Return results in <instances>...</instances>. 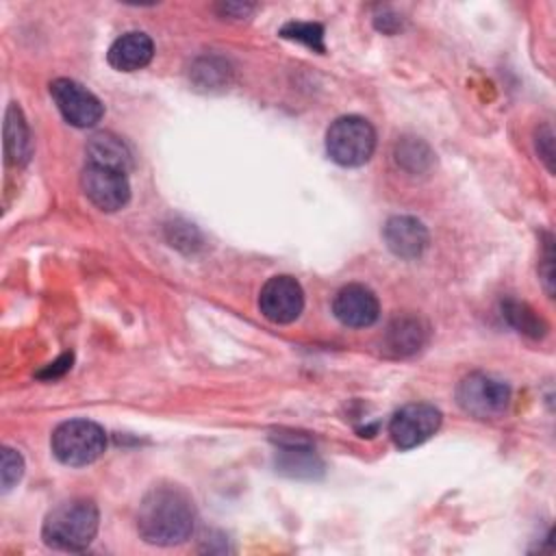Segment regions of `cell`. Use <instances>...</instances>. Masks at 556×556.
<instances>
[{"label":"cell","mask_w":556,"mask_h":556,"mask_svg":"<svg viewBox=\"0 0 556 556\" xmlns=\"http://www.w3.org/2000/svg\"><path fill=\"white\" fill-rule=\"evenodd\" d=\"M195 523V508L191 495L178 484L152 486L137 510L139 536L159 547L185 543Z\"/></svg>","instance_id":"cell-1"},{"label":"cell","mask_w":556,"mask_h":556,"mask_svg":"<svg viewBox=\"0 0 556 556\" xmlns=\"http://www.w3.org/2000/svg\"><path fill=\"white\" fill-rule=\"evenodd\" d=\"M100 513L91 500L74 497L56 504L43 519V543L54 549L80 552L91 545L98 534Z\"/></svg>","instance_id":"cell-2"},{"label":"cell","mask_w":556,"mask_h":556,"mask_svg":"<svg viewBox=\"0 0 556 556\" xmlns=\"http://www.w3.org/2000/svg\"><path fill=\"white\" fill-rule=\"evenodd\" d=\"M50 447L63 465L85 467L106 452V432L91 419H70L54 428Z\"/></svg>","instance_id":"cell-3"},{"label":"cell","mask_w":556,"mask_h":556,"mask_svg":"<svg viewBox=\"0 0 556 556\" xmlns=\"http://www.w3.org/2000/svg\"><path fill=\"white\" fill-rule=\"evenodd\" d=\"M376 150V130L361 115H343L326 130V152L343 167L365 165Z\"/></svg>","instance_id":"cell-4"},{"label":"cell","mask_w":556,"mask_h":556,"mask_svg":"<svg viewBox=\"0 0 556 556\" xmlns=\"http://www.w3.org/2000/svg\"><path fill=\"white\" fill-rule=\"evenodd\" d=\"M456 402L465 413L478 419H493L508 408L510 387L491 374L473 371L458 382Z\"/></svg>","instance_id":"cell-5"},{"label":"cell","mask_w":556,"mask_h":556,"mask_svg":"<svg viewBox=\"0 0 556 556\" xmlns=\"http://www.w3.org/2000/svg\"><path fill=\"white\" fill-rule=\"evenodd\" d=\"M50 96L63 119L76 128H91L104 115V106L98 96L72 78L52 80Z\"/></svg>","instance_id":"cell-6"},{"label":"cell","mask_w":556,"mask_h":556,"mask_svg":"<svg viewBox=\"0 0 556 556\" xmlns=\"http://www.w3.org/2000/svg\"><path fill=\"white\" fill-rule=\"evenodd\" d=\"M441 426V410L426 402H413L393 413L389 434L400 450H413L428 441Z\"/></svg>","instance_id":"cell-7"},{"label":"cell","mask_w":556,"mask_h":556,"mask_svg":"<svg viewBox=\"0 0 556 556\" xmlns=\"http://www.w3.org/2000/svg\"><path fill=\"white\" fill-rule=\"evenodd\" d=\"M261 313L274 324H291L304 308L302 285L287 274L271 276L258 293Z\"/></svg>","instance_id":"cell-8"},{"label":"cell","mask_w":556,"mask_h":556,"mask_svg":"<svg viewBox=\"0 0 556 556\" xmlns=\"http://www.w3.org/2000/svg\"><path fill=\"white\" fill-rule=\"evenodd\" d=\"M80 187L85 195L106 213H115L124 208L130 200V185L124 172L100 167V165H87L80 174Z\"/></svg>","instance_id":"cell-9"},{"label":"cell","mask_w":556,"mask_h":556,"mask_svg":"<svg viewBox=\"0 0 556 556\" xmlns=\"http://www.w3.org/2000/svg\"><path fill=\"white\" fill-rule=\"evenodd\" d=\"M332 313L348 328H367L378 319L380 304L369 287L352 282L337 291Z\"/></svg>","instance_id":"cell-10"},{"label":"cell","mask_w":556,"mask_h":556,"mask_svg":"<svg viewBox=\"0 0 556 556\" xmlns=\"http://www.w3.org/2000/svg\"><path fill=\"white\" fill-rule=\"evenodd\" d=\"M382 239L395 256L417 258L428 245V230L417 217L395 215L387 219L382 228Z\"/></svg>","instance_id":"cell-11"},{"label":"cell","mask_w":556,"mask_h":556,"mask_svg":"<svg viewBox=\"0 0 556 556\" xmlns=\"http://www.w3.org/2000/svg\"><path fill=\"white\" fill-rule=\"evenodd\" d=\"M152 54H154L152 39L141 30H130L119 35L111 43L106 52V61L111 67L119 72H137L152 61Z\"/></svg>","instance_id":"cell-12"},{"label":"cell","mask_w":556,"mask_h":556,"mask_svg":"<svg viewBox=\"0 0 556 556\" xmlns=\"http://www.w3.org/2000/svg\"><path fill=\"white\" fill-rule=\"evenodd\" d=\"M426 339H428L426 324L419 317L402 315L387 326L382 337V350L391 356H410L417 350H421Z\"/></svg>","instance_id":"cell-13"},{"label":"cell","mask_w":556,"mask_h":556,"mask_svg":"<svg viewBox=\"0 0 556 556\" xmlns=\"http://www.w3.org/2000/svg\"><path fill=\"white\" fill-rule=\"evenodd\" d=\"M33 139L22 109L11 102L4 113V156L13 167H22L30 161Z\"/></svg>","instance_id":"cell-14"},{"label":"cell","mask_w":556,"mask_h":556,"mask_svg":"<svg viewBox=\"0 0 556 556\" xmlns=\"http://www.w3.org/2000/svg\"><path fill=\"white\" fill-rule=\"evenodd\" d=\"M85 152H87L89 165H100V167L117 169L124 174H128L132 167V154L128 146L113 132L91 135L85 146Z\"/></svg>","instance_id":"cell-15"},{"label":"cell","mask_w":556,"mask_h":556,"mask_svg":"<svg viewBox=\"0 0 556 556\" xmlns=\"http://www.w3.org/2000/svg\"><path fill=\"white\" fill-rule=\"evenodd\" d=\"M276 467L280 473L291 478H317L324 471L321 460L308 447L306 441H280L276 452Z\"/></svg>","instance_id":"cell-16"},{"label":"cell","mask_w":556,"mask_h":556,"mask_svg":"<svg viewBox=\"0 0 556 556\" xmlns=\"http://www.w3.org/2000/svg\"><path fill=\"white\" fill-rule=\"evenodd\" d=\"M502 315L506 317V321L515 330H519V332H523L532 339H541L547 332V324L526 302H519V300H513V298L504 300L502 302Z\"/></svg>","instance_id":"cell-17"},{"label":"cell","mask_w":556,"mask_h":556,"mask_svg":"<svg viewBox=\"0 0 556 556\" xmlns=\"http://www.w3.org/2000/svg\"><path fill=\"white\" fill-rule=\"evenodd\" d=\"M395 161L397 165H402L406 172L415 174V172H424L430 167L432 163V152L430 148L415 137H406L397 143L395 148Z\"/></svg>","instance_id":"cell-18"},{"label":"cell","mask_w":556,"mask_h":556,"mask_svg":"<svg viewBox=\"0 0 556 556\" xmlns=\"http://www.w3.org/2000/svg\"><path fill=\"white\" fill-rule=\"evenodd\" d=\"M282 37L300 41L313 50L324 52V28L319 24H311V22H289L282 26L280 30Z\"/></svg>","instance_id":"cell-19"},{"label":"cell","mask_w":556,"mask_h":556,"mask_svg":"<svg viewBox=\"0 0 556 556\" xmlns=\"http://www.w3.org/2000/svg\"><path fill=\"white\" fill-rule=\"evenodd\" d=\"M24 473V458L17 450L13 447H2V469H0V476H2V491H11L13 484L20 482Z\"/></svg>","instance_id":"cell-20"},{"label":"cell","mask_w":556,"mask_h":556,"mask_svg":"<svg viewBox=\"0 0 556 556\" xmlns=\"http://www.w3.org/2000/svg\"><path fill=\"white\" fill-rule=\"evenodd\" d=\"M536 152L545 161L547 169L554 172V135H552L549 126L539 128V132H536Z\"/></svg>","instance_id":"cell-21"},{"label":"cell","mask_w":556,"mask_h":556,"mask_svg":"<svg viewBox=\"0 0 556 556\" xmlns=\"http://www.w3.org/2000/svg\"><path fill=\"white\" fill-rule=\"evenodd\" d=\"M539 274H541L545 291L552 295L554 293V250H552V237L549 235H547V241H545V252H543Z\"/></svg>","instance_id":"cell-22"},{"label":"cell","mask_w":556,"mask_h":556,"mask_svg":"<svg viewBox=\"0 0 556 556\" xmlns=\"http://www.w3.org/2000/svg\"><path fill=\"white\" fill-rule=\"evenodd\" d=\"M70 367H72V354H63L61 358H56L54 363H50V365H48L43 371H39L37 376H39V378H56V376L65 374Z\"/></svg>","instance_id":"cell-23"},{"label":"cell","mask_w":556,"mask_h":556,"mask_svg":"<svg viewBox=\"0 0 556 556\" xmlns=\"http://www.w3.org/2000/svg\"><path fill=\"white\" fill-rule=\"evenodd\" d=\"M224 15H232V17H245L254 7L252 4H241V2H226L219 7Z\"/></svg>","instance_id":"cell-24"}]
</instances>
